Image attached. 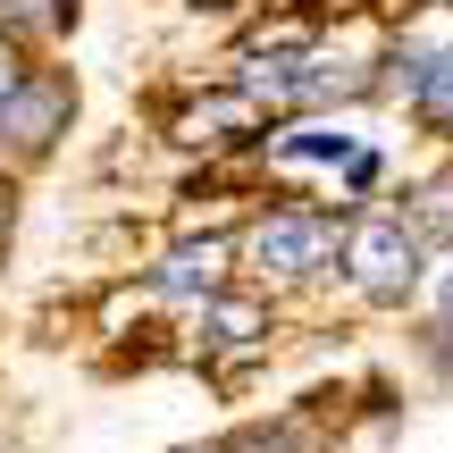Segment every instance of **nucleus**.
<instances>
[{"mask_svg": "<svg viewBox=\"0 0 453 453\" xmlns=\"http://www.w3.org/2000/svg\"><path fill=\"white\" fill-rule=\"evenodd\" d=\"M9 235H17V177H0V252H9Z\"/></svg>", "mask_w": 453, "mask_h": 453, "instance_id": "ddd939ff", "label": "nucleus"}, {"mask_svg": "<svg viewBox=\"0 0 453 453\" xmlns=\"http://www.w3.org/2000/svg\"><path fill=\"white\" fill-rule=\"evenodd\" d=\"M378 177H387V151H353V160H344V194H378Z\"/></svg>", "mask_w": 453, "mask_h": 453, "instance_id": "f8f14e48", "label": "nucleus"}, {"mask_svg": "<svg viewBox=\"0 0 453 453\" xmlns=\"http://www.w3.org/2000/svg\"><path fill=\"white\" fill-rule=\"evenodd\" d=\"M177 453H303V437H294V420H260V428H226V437L211 445H177Z\"/></svg>", "mask_w": 453, "mask_h": 453, "instance_id": "9d476101", "label": "nucleus"}, {"mask_svg": "<svg viewBox=\"0 0 453 453\" xmlns=\"http://www.w3.org/2000/svg\"><path fill=\"white\" fill-rule=\"evenodd\" d=\"M420 260H428V243L403 226V211L344 219V286L370 311H403L411 294H420Z\"/></svg>", "mask_w": 453, "mask_h": 453, "instance_id": "f03ea898", "label": "nucleus"}, {"mask_svg": "<svg viewBox=\"0 0 453 453\" xmlns=\"http://www.w3.org/2000/svg\"><path fill=\"white\" fill-rule=\"evenodd\" d=\"M395 202H403V226L428 243V252H453V160L428 168V177H411Z\"/></svg>", "mask_w": 453, "mask_h": 453, "instance_id": "423d86ee", "label": "nucleus"}, {"mask_svg": "<svg viewBox=\"0 0 453 453\" xmlns=\"http://www.w3.org/2000/svg\"><path fill=\"white\" fill-rule=\"evenodd\" d=\"M26 76H34V50L17 42V34H0V110L17 101V84H26Z\"/></svg>", "mask_w": 453, "mask_h": 453, "instance_id": "9b49d317", "label": "nucleus"}, {"mask_svg": "<svg viewBox=\"0 0 453 453\" xmlns=\"http://www.w3.org/2000/svg\"><path fill=\"white\" fill-rule=\"evenodd\" d=\"M445 143H453V134H445Z\"/></svg>", "mask_w": 453, "mask_h": 453, "instance_id": "dca6fc26", "label": "nucleus"}, {"mask_svg": "<svg viewBox=\"0 0 453 453\" xmlns=\"http://www.w3.org/2000/svg\"><path fill=\"white\" fill-rule=\"evenodd\" d=\"M403 110L420 118L428 134H453V50L420 59V84H411V101H403Z\"/></svg>", "mask_w": 453, "mask_h": 453, "instance_id": "1a4fd4ad", "label": "nucleus"}, {"mask_svg": "<svg viewBox=\"0 0 453 453\" xmlns=\"http://www.w3.org/2000/svg\"><path fill=\"white\" fill-rule=\"evenodd\" d=\"M437 336H453V269H445V286H437Z\"/></svg>", "mask_w": 453, "mask_h": 453, "instance_id": "4468645a", "label": "nucleus"}, {"mask_svg": "<svg viewBox=\"0 0 453 453\" xmlns=\"http://www.w3.org/2000/svg\"><path fill=\"white\" fill-rule=\"evenodd\" d=\"M260 151H277V160H294V168H336L344 177V160H353V127H269V143Z\"/></svg>", "mask_w": 453, "mask_h": 453, "instance_id": "0eeeda50", "label": "nucleus"}, {"mask_svg": "<svg viewBox=\"0 0 453 453\" xmlns=\"http://www.w3.org/2000/svg\"><path fill=\"white\" fill-rule=\"evenodd\" d=\"M243 277V252H235V235H185V243H168L160 260L143 269V294L151 303H211V294H226Z\"/></svg>", "mask_w": 453, "mask_h": 453, "instance_id": "20e7f679", "label": "nucleus"}, {"mask_svg": "<svg viewBox=\"0 0 453 453\" xmlns=\"http://www.w3.org/2000/svg\"><path fill=\"white\" fill-rule=\"evenodd\" d=\"M185 9H202V17H226V9H243V0H185Z\"/></svg>", "mask_w": 453, "mask_h": 453, "instance_id": "2eb2a0df", "label": "nucleus"}, {"mask_svg": "<svg viewBox=\"0 0 453 453\" xmlns=\"http://www.w3.org/2000/svg\"><path fill=\"white\" fill-rule=\"evenodd\" d=\"M235 252H243V277H260V286H319L344 260V219L319 202H286V211H260L243 226Z\"/></svg>", "mask_w": 453, "mask_h": 453, "instance_id": "f257e3e1", "label": "nucleus"}, {"mask_svg": "<svg viewBox=\"0 0 453 453\" xmlns=\"http://www.w3.org/2000/svg\"><path fill=\"white\" fill-rule=\"evenodd\" d=\"M269 303L260 294H243V286H226L211 294V303L194 311V353L202 361H252V353H269Z\"/></svg>", "mask_w": 453, "mask_h": 453, "instance_id": "39448f33", "label": "nucleus"}, {"mask_svg": "<svg viewBox=\"0 0 453 453\" xmlns=\"http://www.w3.org/2000/svg\"><path fill=\"white\" fill-rule=\"evenodd\" d=\"M67 127H76V76H67V67H42V59H34V76L17 84V101L0 110V160H17V168L50 160Z\"/></svg>", "mask_w": 453, "mask_h": 453, "instance_id": "7ed1b4c3", "label": "nucleus"}, {"mask_svg": "<svg viewBox=\"0 0 453 453\" xmlns=\"http://www.w3.org/2000/svg\"><path fill=\"white\" fill-rule=\"evenodd\" d=\"M76 26V0H0V34H17V42H59V34Z\"/></svg>", "mask_w": 453, "mask_h": 453, "instance_id": "6e6552de", "label": "nucleus"}]
</instances>
